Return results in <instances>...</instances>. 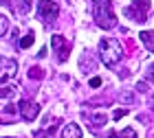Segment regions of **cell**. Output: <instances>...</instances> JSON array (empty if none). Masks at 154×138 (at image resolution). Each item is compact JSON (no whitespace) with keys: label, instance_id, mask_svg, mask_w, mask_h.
Segmentation results:
<instances>
[{"label":"cell","instance_id":"cell-1","mask_svg":"<svg viewBox=\"0 0 154 138\" xmlns=\"http://www.w3.org/2000/svg\"><path fill=\"white\" fill-rule=\"evenodd\" d=\"M93 16H95V22L99 29L108 31L117 24V16H115V9H112L110 0H93Z\"/></svg>","mask_w":154,"mask_h":138},{"label":"cell","instance_id":"cell-2","mask_svg":"<svg viewBox=\"0 0 154 138\" xmlns=\"http://www.w3.org/2000/svg\"><path fill=\"white\" fill-rule=\"evenodd\" d=\"M121 55H123V48L121 44L112 37H103L99 42V57L103 61V66L108 68H115L119 61H121Z\"/></svg>","mask_w":154,"mask_h":138},{"label":"cell","instance_id":"cell-3","mask_svg":"<svg viewBox=\"0 0 154 138\" xmlns=\"http://www.w3.org/2000/svg\"><path fill=\"white\" fill-rule=\"evenodd\" d=\"M150 7H152L150 0H134V4L125 7V16L132 18V20H134V22H139V24H143L145 20H148Z\"/></svg>","mask_w":154,"mask_h":138},{"label":"cell","instance_id":"cell-4","mask_svg":"<svg viewBox=\"0 0 154 138\" xmlns=\"http://www.w3.org/2000/svg\"><path fill=\"white\" fill-rule=\"evenodd\" d=\"M38 13H40V20L53 22V20L60 16V7H57V2H53V0H40L38 2Z\"/></svg>","mask_w":154,"mask_h":138},{"label":"cell","instance_id":"cell-5","mask_svg":"<svg viewBox=\"0 0 154 138\" xmlns=\"http://www.w3.org/2000/svg\"><path fill=\"white\" fill-rule=\"evenodd\" d=\"M18 110H20V114H22V119L29 121V123L35 121L38 114H40V105H38L35 101H29V99H22V101H20Z\"/></svg>","mask_w":154,"mask_h":138},{"label":"cell","instance_id":"cell-6","mask_svg":"<svg viewBox=\"0 0 154 138\" xmlns=\"http://www.w3.org/2000/svg\"><path fill=\"white\" fill-rule=\"evenodd\" d=\"M18 72V64L9 57H0V84L9 81L11 77H16Z\"/></svg>","mask_w":154,"mask_h":138},{"label":"cell","instance_id":"cell-7","mask_svg":"<svg viewBox=\"0 0 154 138\" xmlns=\"http://www.w3.org/2000/svg\"><path fill=\"white\" fill-rule=\"evenodd\" d=\"M51 44H53L55 51L60 53V61H66V57H68V44L64 42V37H62V35H53Z\"/></svg>","mask_w":154,"mask_h":138},{"label":"cell","instance_id":"cell-8","mask_svg":"<svg viewBox=\"0 0 154 138\" xmlns=\"http://www.w3.org/2000/svg\"><path fill=\"white\" fill-rule=\"evenodd\" d=\"M60 138H82V127L77 125V123H68V125H64V129H62Z\"/></svg>","mask_w":154,"mask_h":138},{"label":"cell","instance_id":"cell-9","mask_svg":"<svg viewBox=\"0 0 154 138\" xmlns=\"http://www.w3.org/2000/svg\"><path fill=\"white\" fill-rule=\"evenodd\" d=\"M139 37H141V42L145 44V48L154 53V31H141Z\"/></svg>","mask_w":154,"mask_h":138},{"label":"cell","instance_id":"cell-10","mask_svg":"<svg viewBox=\"0 0 154 138\" xmlns=\"http://www.w3.org/2000/svg\"><path fill=\"white\" fill-rule=\"evenodd\" d=\"M33 4V0H18L16 2V13H20V16H26Z\"/></svg>","mask_w":154,"mask_h":138},{"label":"cell","instance_id":"cell-11","mask_svg":"<svg viewBox=\"0 0 154 138\" xmlns=\"http://www.w3.org/2000/svg\"><path fill=\"white\" fill-rule=\"evenodd\" d=\"M117 101H119V103H125V105H130V103H134V92H130V90L119 92V94H117Z\"/></svg>","mask_w":154,"mask_h":138},{"label":"cell","instance_id":"cell-12","mask_svg":"<svg viewBox=\"0 0 154 138\" xmlns=\"http://www.w3.org/2000/svg\"><path fill=\"white\" fill-rule=\"evenodd\" d=\"M16 94V86H0V99H11Z\"/></svg>","mask_w":154,"mask_h":138},{"label":"cell","instance_id":"cell-13","mask_svg":"<svg viewBox=\"0 0 154 138\" xmlns=\"http://www.w3.org/2000/svg\"><path fill=\"white\" fill-rule=\"evenodd\" d=\"M108 138H137V134H134V129H132V127H125L121 134H115V132H112Z\"/></svg>","mask_w":154,"mask_h":138},{"label":"cell","instance_id":"cell-14","mask_svg":"<svg viewBox=\"0 0 154 138\" xmlns=\"http://www.w3.org/2000/svg\"><path fill=\"white\" fill-rule=\"evenodd\" d=\"M33 42H35V35L29 31L22 40H20V48H29V46H33Z\"/></svg>","mask_w":154,"mask_h":138},{"label":"cell","instance_id":"cell-15","mask_svg":"<svg viewBox=\"0 0 154 138\" xmlns=\"http://www.w3.org/2000/svg\"><path fill=\"white\" fill-rule=\"evenodd\" d=\"M7 29H9V20H7V16H2V13H0V37L7 33Z\"/></svg>","mask_w":154,"mask_h":138},{"label":"cell","instance_id":"cell-16","mask_svg":"<svg viewBox=\"0 0 154 138\" xmlns=\"http://www.w3.org/2000/svg\"><path fill=\"white\" fill-rule=\"evenodd\" d=\"M93 123H95V127L106 125V114H93Z\"/></svg>","mask_w":154,"mask_h":138},{"label":"cell","instance_id":"cell-17","mask_svg":"<svg viewBox=\"0 0 154 138\" xmlns=\"http://www.w3.org/2000/svg\"><path fill=\"white\" fill-rule=\"evenodd\" d=\"M42 75H44L42 68H31V70H29V77L31 79H42Z\"/></svg>","mask_w":154,"mask_h":138},{"label":"cell","instance_id":"cell-18","mask_svg":"<svg viewBox=\"0 0 154 138\" xmlns=\"http://www.w3.org/2000/svg\"><path fill=\"white\" fill-rule=\"evenodd\" d=\"M128 114V110H115V114H112V119L119 121V119H123V116Z\"/></svg>","mask_w":154,"mask_h":138},{"label":"cell","instance_id":"cell-19","mask_svg":"<svg viewBox=\"0 0 154 138\" xmlns=\"http://www.w3.org/2000/svg\"><path fill=\"white\" fill-rule=\"evenodd\" d=\"M145 79H148V81H152V84H154V64L148 68V75H145Z\"/></svg>","mask_w":154,"mask_h":138},{"label":"cell","instance_id":"cell-20","mask_svg":"<svg viewBox=\"0 0 154 138\" xmlns=\"http://www.w3.org/2000/svg\"><path fill=\"white\" fill-rule=\"evenodd\" d=\"M101 86V79L99 77H93V79H90V88H99Z\"/></svg>","mask_w":154,"mask_h":138},{"label":"cell","instance_id":"cell-21","mask_svg":"<svg viewBox=\"0 0 154 138\" xmlns=\"http://www.w3.org/2000/svg\"><path fill=\"white\" fill-rule=\"evenodd\" d=\"M2 112H5L7 116H13V114H16V107H13V105H7V107L2 110Z\"/></svg>","mask_w":154,"mask_h":138},{"label":"cell","instance_id":"cell-22","mask_svg":"<svg viewBox=\"0 0 154 138\" xmlns=\"http://www.w3.org/2000/svg\"><path fill=\"white\" fill-rule=\"evenodd\" d=\"M145 88H148V86H145L143 81H139V84H137V90H139V92H148V90H145Z\"/></svg>","mask_w":154,"mask_h":138},{"label":"cell","instance_id":"cell-23","mask_svg":"<svg viewBox=\"0 0 154 138\" xmlns=\"http://www.w3.org/2000/svg\"><path fill=\"white\" fill-rule=\"evenodd\" d=\"M0 4H9V2H7V0H0Z\"/></svg>","mask_w":154,"mask_h":138},{"label":"cell","instance_id":"cell-24","mask_svg":"<svg viewBox=\"0 0 154 138\" xmlns=\"http://www.w3.org/2000/svg\"><path fill=\"white\" fill-rule=\"evenodd\" d=\"M7 138H9V136H7Z\"/></svg>","mask_w":154,"mask_h":138}]
</instances>
